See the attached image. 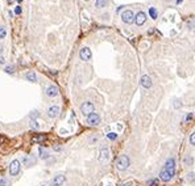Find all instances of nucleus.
Returning a JSON list of instances; mask_svg holds the SVG:
<instances>
[{"label":"nucleus","mask_w":195,"mask_h":186,"mask_svg":"<svg viewBox=\"0 0 195 186\" xmlns=\"http://www.w3.org/2000/svg\"><path fill=\"white\" fill-rule=\"evenodd\" d=\"M130 161H129V157L127 155H121V156L117 157L116 160V168L119 170H125L128 166H129Z\"/></svg>","instance_id":"1"},{"label":"nucleus","mask_w":195,"mask_h":186,"mask_svg":"<svg viewBox=\"0 0 195 186\" xmlns=\"http://www.w3.org/2000/svg\"><path fill=\"white\" fill-rule=\"evenodd\" d=\"M94 109H95V108H94V103L90 102V101H86V102H83V103L81 105V111L83 113L84 115H87V117H88L90 114H92V113H94Z\"/></svg>","instance_id":"2"},{"label":"nucleus","mask_w":195,"mask_h":186,"mask_svg":"<svg viewBox=\"0 0 195 186\" xmlns=\"http://www.w3.org/2000/svg\"><path fill=\"white\" fill-rule=\"evenodd\" d=\"M20 168H21V164H20L19 160L11 161V164H10V174L11 176H17L20 173Z\"/></svg>","instance_id":"3"},{"label":"nucleus","mask_w":195,"mask_h":186,"mask_svg":"<svg viewBox=\"0 0 195 186\" xmlns=\"http://www.w3.org/2000/svg\"><path fill=\"white\" fill-rule=\"evenodd\" d=\"M121 20L125 24H132L133 21H136L135 13H133L132 11H124L123 13H121Z\"/></svg>","instance_id":"4"},{"label":"nucleus","mask_w":195,"mask_h":186,"mask_svg":"<svg viewBox=\"0 0 195 186\" xmlns=\"http://www.w3.org/2000/svg\"><path fill=\"white\" fill-rule=\"evenodd\" d=\"M91 56H92V53H91V50L88 47H83L81 48V51H79V58H81L82 60H84V62H87V60L91 59Z\"/></svg>","instance_id":"5"},{"label":"nucleus","mask_w":195,"mask_h":186,"mask_svg":"<svg viewBox=\"0 0 195 186\" xmlns=\"http://www.w3.org/2000/svg\"><path fill=\"white\" fill-rule=\"evenodd\" d=\"M87 123L90 124V126H98V124L100 123V117L96 113H92V114H90L87 117Z\"/></svg>","instance_id":"6"},{"label":"nucleus","mask_w":195,"mask_h":186,"mask_svg":"<svg viewBox=\"0 0 195 186\" xmlns=\"http://www.w3.org/2000/svg\"><path fill=\"white\" fill-rule=\"evenodd\" d=\"M165 169H166L172 176L175 174V160H174V158H169V160L166 161Z\"/></svg>","instance_id":"7"},{"label":"nucleus","mask_w":195,"mask_h":186,"mask_svg":"<svg viewBox=\"0 0 195 186\" xmlns=\"http://www.w3.org/2000/svg\"><path fill=\"white\" fill-rule=\"evenodd\" d=\"M99 161H102V163H104V161H107L108 158H109V149L108 148H106V147H103V148H100V151H99Z\"/></svg>","instance_id":"8"},{"label":"nucleus","mask_w":195,"mask_h":186,"mask_svg":"<svg viewBox=\"0 0 195 186\" xmlns=\"http://www.w3.org/2000/svg\"><path fill=\"white\" fill-rule=\"evenodd\" d=\"M65 181H66V177L63 174H58V176H56L53 178V181H51V186H62L63 184H65Z\"/></svg>","instance_id":"9"},{"label":"nucleus","mask_w":195,"mask_h":186,"mask_svg":"<svg viewBox=\"0 0 195 186\" xmlns=\"http://www.w3.org/2000/svg\"><path fill=\"white\" fill-rule=\"evenodd\" d=\"M145 21H146V13L145 12H139L137 13V16H136V24L139 26H141V25H144L145 24Z\"/></svg>","instance_id":"10"},{"label":"nucleus","mask_w":195,"mask_h":186,"mask_svg":"<svg viewBox=\"0 0 195 186\" xmlns=\"http://www.w3.org/2000/svg\"><path fill=\"white\" fill-rule=\"evenodd\" d=\"M160 178H161V179H162V181H163V182H169V181H170V179H172V178H173V176H172V174H170V173H169V172H167V170L165 169V168H163V169H162V170H161V173H160Z\"/></svg>","instance_id":"11"},{"label":"nucleus","mask_w":195,"mask_h":186,"mask_svg":"<svg viewBox=\"0 0 195 186\" xmlns=\"http://www.w3.org/2000/svg\"><path fill=\"white\" fill-rule=\"evenodd\" d=\"M46 94L49 97H56L58 96V88L56 85H49L48 89H46Z\"/></svg>","instance_id":"12"},{"label":"nucleus","mask_w":195,"mask_h":186,"mask_svg":"<svg viewBox=\"0 0 195 186\" xmlns=\"http://www.w3.org/2000/svg\"><path fill=\"white\" fill-rule=\"evenodd\" d=\"M58 114H59V108L58 106H51V108H49V110H48V115L50 118H56V117H58Z\"/></svg>","instance_id":"13"},{"label":"nucleus","mask_w":195,"mask_h":186,"mask_svg":"<svg viewBox=\"0 0 195 186\" xmlns=\"http://www.w3.org/2000/svg\"><path fill=\"white\" fill-rule=\"evenodd\" d=\"M140 83H141V85L144 88H150L152 87V80H150V77H149L148 75H144L141 77V81H140Z\"/></svg>","instance_id":"14"},{"label":"nucleus","mask_w":195,"mask_h":186,"mask_svg":"<svg viewBox=\"0 0 195 186\" xmlns=\"http://www.w3.org/2000/svg\"><path fill=\"white\" fill-rule=\"evenodd\" d=\"M25 77H26V80L32 81V83H36V81H37V76H36V74H34L33 71L26 72V74H25Z\"/></svg>","instance_id":"15"},{"label":"nucleus","mask_w":195,"mask_h":186,"mask_svg":"<svg viewBox=\"0 0 195 186\" xmlns=\"http://www.w3.org/2000/svg\"><path fill=\"white\" fill-rule=\"evenodd\" d=\"M149 14H150V17L153 20H156L157 17H158V12H157V9L154 7H150L149 8Z\"/></svg>","instance_id":"16"},{"label":"nucleus","mask_w":195,"mask_h":186,"mask_svg":"<svg viewBox=\"0 0 195 186\" xmlns=\"http://www.w3.org/2000/svg\"><path fill=\"white\" fill-rule=\"evenodd\" d=\"M38 152H40V157H41V158H44V160H45V158H48V157H49V153H48V152L45 151V149L42 148V147H40V148H38Z\"/></svg>","instance_id":"17"},{"label":"nucleus","mask_w":195,"mask_h":186,"mask_svg":"<svg viewBox=\"0 0 195 186\" xmlns=\"http://www.w3.org/2000/svg\"><path fill=\"white\" fill-rule=\"evenodd\" d=\"M0 186H11V184H10V181H8L7 178L0 177Z\"/></svg>","instance_id":"18"},{"label":"nucleus","mask_w":195,"mask_h":186,"mask_svg":"<svg viewBox=\"0 0 195 186\" xmlns=\"http://www.w3.org/2000/svg\"><path fill=\"white\" fill-rule=\"evenodd\" d=\"M107 4V0H96V7L98 8H103Z\"/></svg>","instance_id":"19"},{"label":"nucleus","mask_w":195,"mask_h":186,"mask_svg":"<svg viewBox=\"0 0 195 186\" xmlns=\"http://www.w3.org/2000/svg\"><path fill=\"white\" fill-rule=\"evenodd\" d=\"M30 127H32L33 130H38V127H40V124L37 123V121H34V119H32L30 121Z\"/></svg>","instance_id":"20"},{"label":"nucleus","mask_w":195,"mask_h":186,"mask_svg":"<svg viewBox=\"0 0 195 186\" xmlns=\"http://www.w3.org/2000/svg\"><path fill=\"white\" fill-rule=\"evenodd\" d=\"M158 185V179L153 178V179H149L148 181V186H157Z\"/></svg>","instance_id":"21"},{"label":"nucleus","mask_w":195,"mask_h":186,"mask_svg":"<svg viewBox=\"0 0 195 186\" xmlns=\"http://www.w3.org/2000/svg\"><path fill=\"white\" fill-rule=\"evenodd\" d=\"M5 35H7V30H5V28L0 26V39H1V38H5Z\"/></svg>","instance_id":"22"},{"label":"nucleus","mask_w":195,"mask_h":186,"mask_svg":"<svg viewBox=\"0 0 195 186\" xmlns=\"http://www.w3.org/2000/svg\"><path fill=\"white\" fill-rule=\"evenodd\" d=\"M32 140H33V142H37V143H40V142H44V140H45V136L38 135V136H34V138H33Z\"/></svg>","instance_id":"23"},{"label":"nucleus","mask_w":195,"mask_h":186,"mask_svg":"<svg viewBox=\"0 0 195 186\" xmlns=\"http://www.w3.org/2000/svg\"><path fill=\"white\" fill-rule=\"evenodd\" d=\"M4 71L7 72V74H13V72H15V68H13V66H7Z\"/></svg>","instance_id":"24"},{"label":"nucleus","mask_w":195,"mask_h":186,"mask_svg":"<svg viewBox=\"0 0 195 186\" xmlns=\"http://www.w3.org/2000/svg\"><path fill=\"white\" fill-rule=\"evenodd\" d=\"M107 138L108 139H111V140H115L117 138V134H115V132H109V134H107Z\"/></svg>","instance_id":"25"},{"label":"nucleus","mask_w":195,"mask_h":186,"mask_svg":"<svg viewBox=\"0 0 195 186\" xmlns=\"http://www.w3.org/2000/svg\"><path fill=\"white\" fill-rule=\"evenodd\" d=\"M23 161L26 164V165H30V164L33 163V158H30V157H24V158H23Z\"/></svg>","instance_id":"26"},{"label":"nucleus","mask_w":195,"mask_h":186,"mask_svg":"<svg viewBox=\"0 0 195 186\" xmlns=\"http://www.w3.org/2000/svg\"><path fill=\"white\" fill-rule=\"evenodd\" d=\"M190 143L193 145H195V132L191 134V136H190Z\"/></svg>","instance_id":"27"},{"label":"nucleus","mask_w":195,"mask_h":186,"mask_svg":"<svg viewBox=\"0 0 195 186\" xmlns=\"http://www.w3.org/2000/svg\"><path fill=\"white\" fill-rule=\"evenodd\" d=\"M15 13H16V14H20L21 13V7H20V5H17V7L15 8Z\"/></svg>","instance_id":"28"},{"label":"nucleus","mask_w":195,"mask_h":186,"mask_svg":"<svg viewBox=\"0 0 195 186\" xmlns=\"http://www.w3.org/2000/svg\"><path fill=\"white\" fill-rule=\"evenodd\" d=\"M194 25H195V20H191L190 22H188V28H193Z\"/></svg>","instance_id":"29"},{"label":"nucleus","mask_w":195,"mask_h":186,"mask_svg":"<svg viewBox=\"0 0 195 186\" xmlns=\"http://www.w3.org/2000/svg\"><path fill=\"white\" fill-rule=\"evenodd\" d=\"M4 63H5V59H4V58H3L1 55H0V66L4 64Z\"/></svg>","instance_id":"30"},{"label":"nucleus","mask_w":195,"mask_h":186,"mask_svg":"<svg viewBox=\"0 0 195 186\" xmlns=\"http://www.w3.org/2000/svg\"><path fill=\"white\" fill-rule=\"evenodd\" d=\"M191 117H193V115L188 114V115H187V118H186V121H190V119H191Z\"/></svg>","instance_id":"31"},{"label":"nucleus","mask_w":195,"mask_h":186,"mask_svg":"<svg viewBox=\"0 0 195 186\" xmlns=\"http://www.w3.org/2000/svg\"><path fill=\"white\" fill-rule=\"evenodd\" d=\"M182 1H183V0H177V4H181Z\"/></svg>","instance_id":"32"},{"label":"nucleus","mask_w":195,"mask_h":186,"mask_svg":"<svg viewBox=\"0 0 195 186\" xmlns=\"http://www.w3.org/2000/svg\"><path fill=\"white\" fill-rule=\"evenodd\" d=\"M1 53H3V46L0 45V54H1Z\"/></svg>","instance_id":"33"},{"label":"nucleus","mask_w":195,"mask_h":186,"mask_svg":"<svg viewBox=\"0 0 195 186\" xmlns=\"http://www.w3.org/2000/svg\"><path fill=\"white\" fill-rule=\"evenodd\" d=\"M17 1H19V3H20V1H23V0H17Z\"/></svg>","instance_id":"34"},{"label":"nucleus","mask_w":195,"mask_h":186,"mask_svg":"<svg viewBox=\"0 0 195 186\" xmlns=\"http://www.w3.org/2000/svg\"><path fill=\"white\" fill-rule=\"evenodd\" d=\"M86 1H88V0H86Z\"/></svg>","instance_id":"35"},{"label":"nucleus","mask_w":195,"mask_h":186,"mask_svg":"<svg viewBox=\"0 0 195 186\" xmlns=\"http://www.w3.org/2000/svg\"><path fill=\"white\" fill-rule=\"evenodd\" d=\"M41 186H44V185H41Z\"/></svg>","instance_id":"36"}]
</instances>
